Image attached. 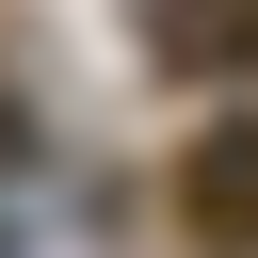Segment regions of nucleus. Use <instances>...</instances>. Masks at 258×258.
Returning <instances> with one entry per match:
<instances>
[{
  "mask_svg": "<svg viewBox=\"0 0 258 258\" xmlns=\"http://www.w3.org/2000/svg\"><path fill=\"white\" fill-rule=\"evenodd\" d=\"M145 64H161V81H226V64H258V0H145Z\"/></svg>",
  "mask_w": 258,
  "mask_h": 258,
  "instance_id": "nucleus-1",
  "label": "nucleus"
},
{
  "mask_svg": "<svg viewBox=\"0 0 258 258\" xmlns=\"http://www.w3.org/2000/svg\"><path fill=\"white\" fill-rule=\"evenodd\" d=\"M177 210H194V242H210V258H258V129H210V145H194V177H177Z\"/></svg>",
  "mask_w": 258,
  "mask_h": 258,
  "instance_id": "nucleus-2",
  "label": "nucleus"
}]
</instances>
